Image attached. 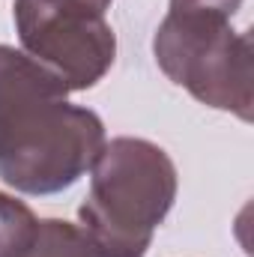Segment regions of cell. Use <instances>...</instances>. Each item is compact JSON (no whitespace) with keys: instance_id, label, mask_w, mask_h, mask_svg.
<instances>
[{"instance_id":"1","label":"cell","mask_w":254,"mask_h":257,"mask_svg":"<svg viewBox=\"0 0 254 257\" xmlns=\"http://www.w3.org/2000/svg\"><path fill=\"white\" fill-rule=\"evenodd\" d=\"M30 54L0 45V180L21 194L72 189L105 150V123Z\"/></svg>"},{"instance_id":"2","label":"cell","mask_w":254,"mask_h":257,"mask_svg":"<svg viewBox=\"0 0 254 257\" xmlns=\"http://www.w3.org/2000/svg\"><path fill=\"white\" fill-rule=\"evenodd\" d=\"M81 230L99 257H147L156 227L177 200V165L144 138H114L90 168Z\"/></svg>"},{"instance_id":"3","label":"cell","mask_w":254,"mask_h":257,"mask_svg":"<svg viewBox=\"0 0 254 257\" xmlns=\"http://www.w3.org/2000/svg\"><path fill=\"white\" fill-rule=\"evenodd\" d=\"M159 69L209 108L251 120V36L233 30L227 15L203 9H168L156 30Z\"/></svg>"},{"instance_id":"4","label":"cell","mask_w":254,"mask_h":257,"mask_svg":"<svg viewBox=\"0 0 254 257\" xmlns=\"http://www.w3.org/2000/svg\"><path fill=\"white\" fill-rule=\"evenodd\" d=\"M15 30L36 63L51 69L66 87H96L114 66L117 36L105 12L81 0H15Z\"/></svg>"},{"instance_id":"5","label":"cell","mask_w":254,"mask_h":257,"mask_svg":"<svg viewBox=\"0 0 254 257\" xmlns=\"http://www.w3.org/2000/svg\"><path fill=\"white\" fill-rule=\"evenodd\" d=\"M18 257H99L93 242L78 224H69L60 218L39 221L33 239L18 251Z\"/></svg>"},{"instance_id":"6","label":"cell","mask_w":254,"mask_h":257,"mask_svg":"<svg viewBox=\"0 0 254 257\" xmlns=\"http://www.w3.org/2000/svg\"><path fill=\"white\" fill-rule=\"evenodd\" d=\"M39 221L27 203L0 192V257H18V251L33 239Z\"/></svg>"},{"instance_id":"7","label":"cell","mask_w":254,"mask_h":257,"mask_svg":"<svg viewBox=\"0 0 254 257\" xmlns=\"http://www.w3.org/2000/svg\"><path fill=\"white\" fill-rule=\"evenodd\" d=\"M242 0H171V9H203V12H218L233 18L239 12Z\"/></svg>"},{"instance_id":"8","label":"cell","mask_w":254,"mask_h":257,"mask_svg":"<svg viewBox=\"0 0 254 257\" xmlns=\"http://www.w3.org/2000/svg\"><path fill=\"white\" fill-rule=\"evenodd\" d=\"M81 3H87V6H93L96 12H105V9L111 6V0H81Z\"/></svg>"}]
</instances>
